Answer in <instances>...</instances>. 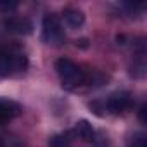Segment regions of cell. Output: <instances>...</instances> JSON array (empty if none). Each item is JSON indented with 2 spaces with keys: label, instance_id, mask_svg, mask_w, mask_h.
Listing matches in <instances>:
<instances>
[{
  "label": "cell",
  "instance_id": "7",
  "mask_svg": "<svg viewBox=\"0 0 147 147\" xmlns=\"http://www.w3.org/2000/svg\"><path fill=\"white\" fill-rule=\"evenodd\" d=\"M62 19H64V23H66L71 30H78V28H82L83 23H85V14H83L80 9L69 7V9H64Z\"/></svg>",
  "mask_w": 147,
  "mask_h": 147
},
{
  "label": "cell",
  "instance_id": "9",
  "mask_svg": "<svg viewBox=\"0 0 147 147\" xmlns=\"http://www.w3.org/2000/svg\"><path fill=\"white\" fill-rule=\"evenodd\" d=\"M49 147H73L69 133H61V135H54L49 142Z\"/></svg>",
  "mask_w": 147,
  "mask_h": 147
},
{
  "label": "cell",
  "instance_id": "2",
  "mask_svg": "<svg viewBox=\"0 0 147 147\" xmlns=\"http://www.w3.org/2000/svg\"><path fill=\"white\" fill-rule=\"evenodd\" d=\"M55 71L62 82V85L69 90L73 88H78L82 85H85V73L80 69V66L76 62H73L71 59H66V57H61L57 59L55 62Z\"/></svg>",
  "mask_w": 147,
  "mask_h": 147
},
{
  "label": "cell",
  "instance_id": "11",
  "mask_svg": "<svg viewBox=\"0 0 147 147\" xmlns=\"http://www.w3.org/2000/svg\"><path fill=\"white\" fill-rule=\"evenodd\" d=\"M133 147H147V140L144 135H138L133 138Z\"/></svg>",
  "mask_w": 147,
  "mask_h": 147
},
{
  "label": "cell",
  "instance_id": "4",
  "mask_svg": "<svg viewBox=\"0 0 147 147\" xmlns=\"http://www.w3.org/2000/svg\"><path fill=\"white\" fill-rule=\"evenodd\" d=\"M133 95L130 92H114L111 94L106 100V113H113V114H123L133 109Z\"/></svg>",
  "mask_w": 147,
  "mask_h": 147
},
{
  "label": "cell",
  "instance_id": "10",
  "mask_svg": "<svg viewBox=\"0 0 147 147\" xmlns=\"http://www.w3.org/2000/svg\"><path fill=\"white\" fill-rule=\"evenodd\" d=\"M18 2H7V0H2L0 2V11L2 12H12V11H16L18 9Z\"/></svg>",
  "mask_w": 147,
  "mask_h": 147
},
{
  "label": "cell",
  "instance_id": "3",
  "mask_svg": "<svg viewBox=\"0 0 147 147\" xmlns=\"http://www.w3.org/2000/svg\"><path fill=\"white\" fill-rule=\"evenodd\" d=\"M42 40L49 45H61L64 42V31L55 14H47L42 23Z\"/></svg>",
  "mask_w": 147,
  "mask_h": 147
},
{
  "label": "cell",
  "instance_id": "8",
  "mask_svg": "<svg viewBox=\"0 0 147 147\" xmlns=\"http://www.w3.org/2000/svg\"><path fill=\"white\" fill-rule=\"evenodd\" d=\"M73 133H75L80 140H83V142H94L95 140V131H94L92 125L88 121H85V119H82V121H78L75 125Z\"/></svg>",
  "mask_w": 147,
  "mask_h": 147
},
{
  "label": "cell",
  "instance_id": "13",
  "mask_svg": "<svg viewBox=\"0 0 147 147\" xmlns=\"http://www.w3.org/2000/svg\"><path fill=\"white\" fill-rule=\"evenodd\" d=\"M0 147H5V144H4V140L0 138Z\"/></svg>",
  "mask_w": 147,
  "mask_h": 147
},
{
  "label": "cell",
  "instance_id": "12",
  "mask_svg": "<svg viewBox=\"0 0 147 147\" xmlns=\"http://www.w3.org/2000/svg\"><path fill=\"white\" fill-rule=\"evenodd\" d=\"M145 111H147V106L144 104L142 107H140V111H138V118H140V123H147V118H145Z\"/></svg>",
  "mask_w": 147,
  "mask_h": 147
},
{
  "label": "cell",
  "instance_id": "1",
  "mask_svg": "<svg viewBox=\"0 0 147 147\" xmlns=\"http://www.w3.org/2000/svg\"><path fill=\"white\" fill-rule=\"evenodd\" d=\"M28 57L18 47H7L0 50V76H11L26 71Z\"/></svg>",
  "mask_w": 147,
  "mask_h": 147
},
{
  "label": "cell",
  "instance_id": "5",
  "mask_svg": "<svg viewBox=\"0 0 147 147\" xmlns=\"http://www.w3.org/2000/svg\"><path fill=\"white\" fill-rule=\"evenodd\" d=\"M21 114V106L11 99H0V125H4Z\"/></svg>",
  "mask_w": 147,
  "mask_h": 147
},
{
  "label": "cell",
  "instance_id": "6",
  "mask_svg": "<svg viewBox=\"0 0 147 147\" xmlns=\"http://www.w3.org/2000/svg\"><path fill=\"white\" fill-rule=\"evenodd\" d=\"M5 28L16 35H30L33 31V26L31 23L26 19V18H21V16H11L5 19Z\"/></svg>",
  "mask_w": 147,
  "mask_h": 147
}]
</instances>
